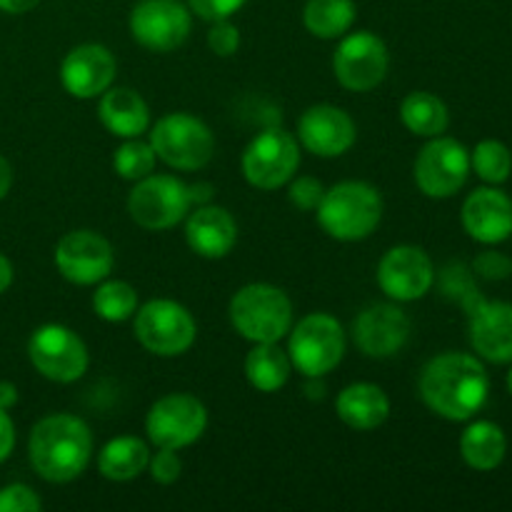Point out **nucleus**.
<instances>
[{
  "label": "nucleus",
  "instance_id": "f257e3e1",
  "mask_svg": "<svg viewBox=\"0 0 512 512\" xmlns=\"http://www.w3.org/2000/svg\"><path fill=\"white\" fill-rule=\"evenodd\" d=\"M418 390L435 415L465 423L480 413L490 393V378L483 363L468 353L435 355L420 370Z\"/></svg>",
  "mask_w": 512,
  "mask_h": 512
},
{
  "label": "nucleus",
  "instance_id": "f03ea898",
  "mask_svg": "<svg viewBox=\"0 0 512 512\" xmlns=\"http://www.w3.org/2000/svg\"><path fill=\"white\" fill-rule=\"evenodd\" d=\"M30 465L43 480L55 485L73 483L93 460V433L85 420L55 413L35 423L28 440Z\"/></svg>",
  "mask_w": 512,
  "mask_h": 512
},
{
  "label": "nucleus",
  "instance_id": "7ed1b4c3",
  "mask_svg": "<svg viewBox=\"0 0 512 512\" xmlns=\"http://www.w3.org/2000/svg\"><path fill=\"white\" fill-rule=\"evenodd\" d=\"M318 223L323 233L340 243H358L373 235L383 220V198L378 188L365 180H343L325 188L320 200Z\"/></svg>",
  "mask_w": 512,
  "mask_h": 512
},
{
  "label": "nucleus",
  "instance_id": "20e7f679",
  "mask_svg": "<svg viewBox=\"0 0 512 512\" xmlns=\"http://www.w3.org/2000/svg\"><path fill=\"white\" fill-rule=\"evenodd\" d=\"M230 323L248 343H280L293 328V303L270 283L243 285L230 300Z\"/></svg>",
  "mask_w": 512,
  "mask_h": 512
},
{
  "label": "nucleus",
  "instance_id": "39448f33",
  "mask_svg": "<svg viewBox=\"0 0 512 512\" xmlns=\"http://www.w3.org/2000/svg\"><path fill=\"white\" fill-rule=\"evenodd\" d=\"M345 330L333 315L310 313L288 333L290 363L305 378H325L345 355Z\"/></svg>",
  "mask_w": 512,
  "mask_h": 512
},
{
  "label": "nucleus",
  "instance_id": "423d86ee",
  "mask_svg": "<svg viewBox=\"0 0 512 512\" xmlns=\"http://www.w3.org/2000/svg\"><path fill=\"white\" fill-rule=\"evenodd\" d=\"M135 338L148 353L158 358H178L193 348L198 325L185 305L168 298L148 300L135 310Z\"/></svg>",
  "mask_w": 512,
  "mask_h": 512
},
{
  "label": "nucleus",
  "instance_id": "0eeeda50",
  "mask_svg": "<svg viewBox=\"0 0 512 512\" xmlns=\"http://www.w3.org/2000/svg\"><path fill=\"white\" fill-rule=\"evenodd\" d=\"M150 145L175 170H200L213 160L215 135L190 113H168L150 128Z\"/></svg>",
  "mask_w": 512,
  "mask_h": 512
},
{
  "label": "nucleus",
  "instance_id": "6e6552de",
  "mask_svg": "<svg viewBox=\"0 0 512 512\" xmlns=\"http://www.w3.org/2000/svg\"><path fill=\"white\" fill-rule=\"evenodd\" d=\"M190 208V185L175 175L150 173L148 178L138 180L128 195V213L133 223L153 233L183 223Z\"/></svg>",
  "mask_w": 512,
  "mask_h": 512
},
{
  "label": "nucleus",
  "instance_id": "1a4fd4ad",
  "mask_svg": "<svg viewBox=\"0 0 512 512\" xmlns=\"http://www.w3.org/2000/svg\"><path fill=\"white\" fill-rule=\"evenodd\" d=\"M208 428V410L195 395L170 393L155 400L145 418V433L155 448L183 450L198 443Z\"/></svg>",
  "mask_w": 512,
  "mask_h": 512
},
{
  "label": "nucleus",
  "instance_id": "9d476101",
  "mask_svg": "<svg viewBox=\"0 0 512 512\" xmlns=\"http://www.w3.org/2000/svg\"><path fill=\"white\" fill-rule=\"evenodd\" d=\"M28 358L45 380L68 385L75 383L88 370V348L75 330L65 325H40L28 340Z\"/></svg>",
  "mask_w": 512,
  "mask_h": 512
},
{
  "label": "nucleus",
  "instance_id": "9b49d317",
  "mask_svg": "<svg viewBox=\"0 0 512 512\" xmlns=\"http://www.w3.org/2000/svg\"><path fill=\"white\" fill-rule=\"evenodd\" d=\"M243 175L253 188L278 190L295 178L300 165V148L283 128H265L243 150Z\"/></svg>",
  "mask_w": 512,
  "mask_h": 512
},
{
  "label": "nucleus",
  "instance_id": "f8f14e48",
  "mask_svg": "<svg viewBox=\"0 0 512 512\" xmlns=\"http://www.w3.org/2000/svg\"><path fill=\"white\" fill-rule=\"evenodd\" d=\"M390 68L388 45L370 30H355L340 38L333 55V73L345 90L368 93L385 80Z\"/></svg>",
  "mask_w": 512,
  "mask_h": 512
},
{
  "label": "nucleus",
  "instance_id": "ddd939ff",
  "mask_svg": "<svg viewBox=\"0 0 512 512\" xmlns=\"http://www.w3.org/2000/svg\"><path fill=\"white\" fill-rule=\"evenodd\" d=\"M130 35L153 53H170L188 40L193 13L183 0H138L128 18Z\"/></svg>",
  "mask_w": 512,
  "mask_h": 512
},
{
  "label": "nucleus",
  "instance_id": "4468645a",
  "mask_svg": "<svg viewBox=\"0 0 512 512\" xmlns=\"http://www.w3.org/2000/svg\"><path fill=\"white\" fill-rule=\"evenodd\" d=\"M415 185L428 198L443 200L460 193L470 175V153L455 138L435 135L415 158Z\"/></svg>",
  "mask_w": 512,
  "mask_h": 512
},
{
  "label": "nucleus",
  "instance_id": "2eb2a0df",
  "mask_svg": "<svg viewBox=\"0 0 512 512\" xmlns=\"http://www.w3.org/2000/svg\"><path fill=\"white\" fill-rule=\"evenodd\" d=\"M113 265V245L95 230H73L55 245V268L73 285H98L100 280L110 278Z\"/></svg>",
  "mask_w": 512,
  "mask_h": 512
},
{
  "label": "nucleus",
  "instance_id": "dca6fc26",
  "mask_svg": "<svg viewBox=\"0 0 512 512\" xmlns=\"http://www.w3.org/2000/svg\"><path fill=\"white\" fill-rule=\"evenodd\" d=\"M380 290L395 303H413L425 298L435 283V268L430 255L418 245H395L378 263Z\"/></svg>",
  "mask_w": 512,
  "mask_h": 512
},
{
  "label": "nucleus",
  "instance_id": "f3484780",
  "mask_svg": "<svg viewBox=\"0 0 512 512\" xmlns=\"http://www.w3.org/2000/svg\"><path fill=\"white\" fill-rule=\"evenodd\" d=\"M410 318L395 303L368 305L353 320V340L365 358L385 360L398 355L410 340Z\"/></svg>",
  "mask_w": 512,
  "mask_h": 512
},
{
  "label": "nucleus",
  "instance_id": "a211bd4d",
  "mask_svg": "<svg viewBox=\"0 0 512 512\" xmlns=\"http://www.w3.org/2000/svg\"><path fill=\"white\" fill-rule=\"evenodd\" d=\"M298 140L318 158H340L358 140L355 120L343 108L330 103L310 105L298 120Z\"/></svg>",
  "mask_w": 512,
  "mask_h": 512
},
{
  "label": "nucleus",
  "instance_id": "6ab92c4d",
  "mask_svg": "<svg viewBox=\"0 0 512 512\" xmlns=\"http://www.w3.org/2000/svg\"><path fill=\"white\" fill-rule=\"evenodd\" d=\"M115 55L100 43H83L70 50L60 63V83L78 100L100 98L115 83Z\"/></svg>",
  "mask_w": 512,
  "mask_h": 512
},
{
  "label": "nucleus",
  "instance_id": "aec40b11",
  "mask_svg": "<svg viewBox=\"0 0 512 512\" xmlns=\"http://www.w3.org/2000/svg\"><path fill=\"white\" fill-rule=\"evenodd\" d=\"M468 318L475 353L490 363H512V305L478 300Z\"/></svg>",
  "mask_w": 512,
  "mask_h": 512
},
{
  "label": "nucleus",
  "instance_id": "412c9836",
  "mask_svg": "<svg viewBox=\"0 0 512 512\" xmlns=\"http://www.w3.org/2000/svg\"><path fill=\"white\" fill-rule=\"evenodd\" d=\"M185 240L200 258L220 260L238 243V223L220 205H198L193 213L185 215Z\"/></svg>",
  "mask_w": 512,
  "mask_h": 512
},
{
  "label": "nucleus",
  "instance_id": "4be33fe9",
  "mask_svg": "<svg viewBox=\"0 0 512 512\" xmlns=\"http://www.w3.org/2000/svg\"><path fill=\"white\" fill-rule=\"evenodd\" d=\"M463 228L483 245H498L512 235V200L498 188H478L463 203Z\"/></svg>",
  "mask_w": 512,
  "mask_h": 512
},
{
  "label": "nucleus",
  "instance_id": "5701e85b",
  "mask_svg": "<svg viewBox=\"0 0 512 512\" xmlns=\"http://www.w3.org/2000/svg\"><path fill=\"white\" fill-rule=\"evenodd\" d=\"M98 118L110 135L120 140L140 138L150 130V108L143 95L133 88L110 85L98 103Z\"/></svg>",
  "mask_w": 512,
  "mask_h": 512
},
{
  "label": "nucleus",
  "instance_id": "b1692460",
  "mask_svg": "<svg viewBox=\"0 0 512 512\" xmlns=\"http://www.w3.org/2000/svg\"><path fill=\"white\" fill-rule=\"evenodd\" d=\"M335 413L348 428L368 433L390 418V398L375 383H353L343 388L335 400Z\"/></svg>",
  "mask_w": 512,
  "mask_h": 512
},
{
  "label": "nucleus",
  "instance_id": "393cba45",
  "mask_svg": "<svg viewBox=\"0 0 512 512\" xmlns=\"http://www.w3.org/2000/svg\"><path fill=\"white\" fill-rule=\"evenodd\" d=\"M150 448L135 435H120L105 443L98 453V473L113 483H130L148 470Z\"/></svg>",
  "mask_w": 512,
  "mask_h": 512
},
{
  "label": "nucleus",
  "instance_id": "a878e982",
  "mask_svg": "<svg viewBox=\"0 0 512 512\" xmlns=\"http://www.w3.org/2000/svg\"><path fill=\"white\" fill-rule=\"evenodd\" d=\"M505 453H508V438H505L503 428L490 420H478L460 435V455L470 468L480 470V473L500 468Z\"/></svg>",
  "mask_w": 512,
  "mask_h": 512
},
{
  "label": "nucleus",
  "instance_id": "bb28decb",
  "mask_svg": "<svg viewBox=\"0 0 512 512\" xmlns=\"http://www.w3.org/2000/svg\"><path fill=\"white\" fill-rule=\"evenodd\" d=\"M293 363L278 343H255L245 358V378L258 393H278L288 385Z\"/></svg>",
  "mask_w": 512,
  "mask_h": 512
},
{
  "label": "nucleus",
  "instance_id": "cd10ccee",
  "mask_svg": "<svg viewBox=\"0 0 512 512\" xmlns=\"http://www.w3.org/2000/svg\"><path fill=\"white\" fill-rule=\"evenodd\" d=\"M400 120L405 128L420 138H435L443 135L450 125L448 105L428 90H415V93L405 95L403 105H400Z\"/></svg>",
  "mask_w": 512,
  "mask_h": 512
},
{
  "label": "nucleus",
  "instance_id": "c85d7f7f",
  "mask_svg": "<svg viewBox=\"0 0 512 512\" xmlns=\"http://www.w3.org/2000/svg\"><path fill=\"white\" fill-rule=\"evenodd\" d=\"M358 18L353 0H308L303 8V25L320 40H335L350 33Z\"/></svg>",
  "mask_w": 512,
  "mask_h": 512
},
{
  "label": "nucleus",
  "instance_id": "c756f323",
  "mask_svg": "<svg viewBox=\"0 0 512 512\" xmlns=\"http://www.w3.org/2000/svg\"><path fill=\"white\" fill-rule=\"evenodd\" d=\"M93 310L105 323H125L138 310V290L125 280H100L93 293Z\"/></svg>",
  "mask_w": 512,
  "mask_h": 512
},
{
  "label": "nucleus",
  "instance_id": "7c9ffc66",
  "mask_svg": "<svg viewBox=\"0 0 512 512\" xmlns=\"http://www.w3.org/2000/svg\"><path fill=\"white\" fill-rule=\"evenodd\" d=\"M470 168L480 175V180L490 185H500L512 173V153L500 140H480L470 153Z\"/></svg>",
  "mask_w": 512,
  "mask_h": 512
},
{
  "label": "nucleus",
  "instance_id": "2f4dec72",
  "mask_svg": "<svg viewBox=\"0 0 512 512\" xmlns=\"http://www.w3.org/2000/svg\"><path fill=\"white\" fill-rule=\"evenodd\" d=\"M155 160H158V155H155L150 140L145 143V140H140V138H128L120 143L118 150H115L113 170L123 180L138 183V180L148 178V175L153 173Z\"/></svg>",
  "mask_w": 512,
  "mask_h": 512
},
{
  "label": "nucleus",
  "instance_id": "473e14b6",
  "mask_svg": "<svg viewBox=\"0 0 512 512\" xmlns=\"http://www.w3.org/2000/svg\"><path fill=\"white\" fill-rule=\"evenodd\" d=\"M325 195V185L318 178H310V175H300L288 183V200L303 213H315Z\"/></svg>",
  "mask_w": 512,
  "mask_h": 512
},
{
  "label": "nucleus",
  "instance_id": "72a5a7b5",
  "mask_svg": "<svg viewBox=\"0 0 512 512\" xmlns=\"http://www.w3.org/2000/svg\"><path fill=\"white\" fill-rule=\"evenodd\" d=\"M208 48L218 58H230L240 50V30L238 25L230 23V18L215 20L208 30Z\"/></svg>",
  "mask_w": 512,
  "mask_h": 512
},
{
  "label": "nucleus",
  "instance_id": "f704fd0d",
  "mask_svg": "<svg viewBox=\"0 0 512 512\" xmlns=\"http://www.w3.org/2000/svg\"><path fill=\"white\" fill-rule=\"evenodd\" d=\"M443 290L448 295H453V298H458L460 303H463L465 310H470L475 303H478V300H483L478 295V288L470 283V275L463 265H450V268L445 270Z\"/></svg>",
  "mask_w": 512,
  "mask_h": 512
},
{
  "label": "nucleus",
  "instance_id": "c9c22d12",
  "mask_svg": "<svg viewBox=\"0 0 512 512\" xmlns=\"http://www.w3.org/2000/svg\"><path fill=\"white\" fill-rule=\"evenodd\" d=\"M43 500L33 488L23 483H13L0 488V512H38Z\"/></svg>",
  "mask_w": 512,
  "mask_h": 512
},
{
  "label": "nucleus",
  "instance_id": "e433bc0d",
  "mask_svg": "<svg viewBox=\"0 0 512 512\" xmlns=\"http://www.w3.org/2000/svg\"><path fill=\"white\" fill-rule=\"evenodd\" d=\"M150 478L160 485H173L183 473V460L178 458V450L158 448V453L150 455Z\"/></svg>",
  "mask_w": 512,
  "mask_h": 512
},
{
  "label": "nucleus",
  "instance_id": "4c0bfd02",
  "mask_svg": "<svg viewBox=\"0 0 512 512\" xmlns=\"http://www.w3.org/2000/svg\"><path fill=\"white\" fill-rule=\"evenodd\" d=\"M248 0H185V5L190 8V13H195L198 18L215 23V20L233 18Z\"/></svg>",
  "mask_w": 512,
  "mask_h": 512
},
{
  "label": "nucleus",
  "instance_id": "58836bf2",
  "mask_svg": "<svg viewBox=\"0 0 512 512\" xmlns=\"http://www.w3.org/2000/svg\"><path fill=\"white\" fill-rule=\"evenodd\" d=\"M473 270L485 280H505L512 275V260L498 250H488L475 258Z\"/></svg>",
  "mask_w": 512,
  "mask_h": 512
},
{
  "label": "nucleus",
  "instance_id": "ea45409f",
  "mask_svg": "<svg viewBox=\"0 0 512 512\" xmlns=\"http://www.w3.org/2000/svg\"><path fill=\"white\" fill-rule=\"evenodd\" d=\"M15 448V425L8 410H0V463L10 458Z\"/></svg>",
  "mask_w": 512,
  "mask_h": 512
},
{
  "label": "nucleus",
  "instance_id": "a19ab883",
  "mask_svg": "<svg viewBox=\"0 0 512 512\" xmlns=\"http://www.w3.org/2000/svg\"><path fill=\"white\" fill-rule=\"evenodd\" d=\"M40 0H0V10L8 15H23L33 10Z\"/></svg>",
  "mask_w": 512,
  "mask_h": 512
},
{
  "label": "nucleus",
  "instance_id": "79ce46f5",
  "mask_svg": "<svg viewBox=\"0 0 512 512\" xmlns=\"http://www.w3.org/2000/svg\"><path fill=\"white\" fill-rule=\"evenodd\" d=\"M215 188L208 183H193L190 185V200H193V205L198 208V205H205L210 203V198H213Z\"/></svg>",
  "mask_w": 512,
  "mask_h": 512
},
{
  "label": "nucleus",
  "instance_id": "37998d69",
  "mask_svg": "<svg viewBox=\"0 0 512 512\" xmlns=\"http://www.w3.org/2000/svg\"><path fill=\"white\" fill-rule=\"evenodd\" d=\"M18 403V388L8 380H0V410H10Z\"/></svg>",
  "mask_w": 512,
  "mask_h": 512
},
{
  "label": "nucleus",
  "instance_id": "c03bdc74",
  "mask_svg": "<svg viewBox=\"0 0 512 512\" xmlns=\"http://www.w3.org/2000/svg\"><path fill=\"white\" fill-rule=\"evenodd\" d=\"M10 185H13V168H10L8 160L0 155V200L10 193Z\"/></svg>",
  "mask_w": 512,
  "mask_h": 512
},
{
  "label": "nucleus",
  "instance_id": "a18cd8bd",
  "mask_svg": "<svg viewBox=\"0 0 512 512\" xmlns=\"http://www.w3.org/2000/svg\"><path fill=\"white\" fill-rule=\"evenodd\" d=\"M10 283H13V265H10V260L0 253V295L10 288Z\"/></svg>",
  "mask_w": 512,
  "mask_h": 512
},
{
  "label": "nucleus",
  "instance_id": "49530a36",
  "mask_svg": "<svg viewBox=\"0 0 512 512\" xmlns=\"http://www.w3.org/2000/svg\"><path fill=\"white\" fill-rule=\"evenodd\" d=\"M310 385H308V395L310 398H323V378H308Z\"/></svg>",
  "mask_w": 512,
  "mask_h": 512
},
{
  "label": "nucleus",
  "instance_id": "de8ad7c7",
  "mask_svg": "<svg viewBox=\"0 0 512 512\" xmlns=\"http://www.w3.org/2000/svg\"><path fill=\"white\" fill-rule=\"evenodd\" d=\"M508 390H510V395H512V370L508 373Z\"/></svg>",
  "mask_w": 512,
  "mask_h": 512
}]
</instances>
